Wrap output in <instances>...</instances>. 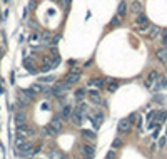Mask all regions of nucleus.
Returning <instances> with one entry per match:
<instances>
[{
  "mask_svg": "<svg viewBox=\"0 0 167 159\" xmlns=\"http://www.w3.org/2000/svg\"><path fill=\"white\" fill-rule=\"evenodd\" d=\"M130 127H132V121L130 119H120L119 121V124H117V131H119V134H125V132H129L130 131Z\"/></svg>",
  "mask_w": 167,
  "mask_h": 159,
  "instance_id": "nucleus-1",
  "label": "nucleus"
},
{
  "mask_svg": "<svg viewBox=\"0 0 167 159\" xmlns=\"http://www.w3.org/2000/svg\"><path fill=\"white\" fill-rule=\"evenodd\" d=\"M79 77L80 74H74V72H69L67 75H65V79H64V84H65V87H72V85H75L77 82H79Z\"/></svg>",
  "mask_w": 167,
  "mask_h": 159,
  "instance_id": "nucleus-2",
  "label": "nucleus"
},
{
  "mask_svg": "<svg viewBox=\"0 0 167 159\" xmlns=\"http://www.w3.org/2000/svg\"><path fill=\"white\" fill-rule=\"evenodd\" d=\"M52 127V131H54L55 134H59L60 131H62V127H64V121H62V117L60 116H57V117H54V119L50 121V124H48Z\"/></svg>",
  "mask_w": 167,
  "mask_h": 159,
  "instance_id": "nucleus-3",
  "label": "nucleus"
},
{
  "mask_svg": "<svg viewBox=\"0 0 167 159\" xmlns=\"http://www.w3.org/2000/svg\"><path fill=\"white\" fill-rule=\"evenodd\" d=\"M82 154L87 159H92L94 156H95V146H92V144H84L82 146Z\"/></svg>",
  "mask_w": 167,
  "mask_h": 159,
  "instance_id": "nucleus-4",
  "label": "nucleus"
},
{
  "mask_svg": "<svg viewBox=\"0 0 167 159\" xmlns=\"http://www.w3.org/2000/svg\"><path fill=\"white\" fill-rule=\"evenodd\" d=\"M87 96H89V99H90V102H94V104H100V102H102L100 92H99V91H95V89H90Z\"/></svg>",
  "mask_w": 167,
  "mask_h": 159,
  "instance_id": "nucleus-5",
  "label": "nucleus"
},
{
  "mask_svg": "<svg viewBox=\"0 0 167 159\" xmlns=\"http://www.w3.org/2000/svg\"><path fill=\"white\" fill-rule=\"evenodd\" d=\"M157 79H159V72L157 71H150L147 79H145V85H147V87H152V85L157 82Z\"/></svg>",
  "mask_w": 167,
  "mask_h": 159,
  "instance_id": "nucleus-6",
  "label": "nucleus"
},
{
  "mask_svg": "<svg viewBox=\"0 0 167 159\" xmlns=\"http://www.w3.org/2000/svg\"><path fill=\"white\" fill-rule=\"evenodd\" d=\"M15 124H17V127H20V126H25V112L23 111H19L17 114H15Z\"/></svg>",
  "mask_w": 167,
  "mask_h": 159,
  "instance_id": "nucleus-7",
  "label": "nucleus"
},
{
  "mask_svg": "<svg viewBox=\"0 0 167 159\" xmlns=\"http://www.w3.org/2000/svg\"><path fill=\"white\" fill-rule=\"evenodd\" d=\"M130 10L134 12V14H142V10H144V7H142V3L139 2V0H134L132 3H130Z\"/></svg>",
  "mask_w": 167,
  "mask_h": 159,
  "instance_id": "nucleus-8",
  "label": "nucleus"
},
{
  "mask_svg": "<svg viewBox=\"0 0 167 159\" xmlns=\"http://www.w3.org/2000/svg\"><path fill=\"white\" fill-rule=\"evenodd\" d=\"M107 84V80H104V79H99V77H95V79H90L89 80V87H104V85Z\"/></svg>",
  "mask_w": 167,
  "mask_h": 159,
  "instance_id": "nucleus-9",
  "label": "nucleus"
},
{
  "mask_svg": "<svg viewBox=\"0 0 167 159\" xmlns=\"http://www.w3.org/2000/svg\"><path fill=\"white\" fill-rule=\"evenodd\" d=\"M34 91H32V89H27V91H23L22 92V97H20V99H22L23 101V105H25L27 102H28V101H30L32 99V97H34Z\"/></svg>",
  "mask_w": 167,
  "mask_h": 159,
  "instance_id": "nucleus-10",
  "label": "nucleus"
},
{
  "mask_svg": "<svg viewBox=\"0 0 167 159\" xmlns=\"http://www.w3.org/2000/svg\"><path fill=\"white\" fill-rule=\"evenodd\" d=\"M167 87V77L165 75H159V79H157V82H156V91H161V89H164Z\"/></svg>",
  "mask_w": 167,
  "mask_h": 159,
  "instance_id": "nucleus-11",
  "label": "nucleus"
},
{
  "mask_svg": "<svg viewBox=\"0 0 167 159\" xmlns=\"http://www.w3.org/2000/svg\"><path fill=\"white\" fill-rule=\"evenodd\" d=\"M117 15H119L120 19L127 15V3H125V2H120L119 3V7H117Z\"/></svg>",
  "mask_w": 167,
  "mask_h": 159,
  "instance_id": "nucleus-12",
  "label": "nucleus"
},
{
  "mask_svg": "<svg viewBox=\"0 0 167 159\" xmlns=\"http://www.w3.org/2000/svg\"><path fill=\"white\" fill-rule=\"evenodd\" d=\"M136 24H137V25H147V24H149L147 15H145V14H139V15H137V19H136Z\"/></svg>",
  "mask_w": 167,
  "mask_h": 159,
  "instance_id": "nucleus-13",
  "label": "nucleus"
},
{
  "mask_svg": "<svg viewBox=\"0 0 167 159\" xmlns=\"http://www.w3.org/2000/svg\"><path fill=\"white\" fill-rule=\"evenodd\" d=\"M157 59L162 62H167V47H162L157 50Z\"/></svg>",
  "mask_w": 167,
  "mask_h": 159,
  "instance_id": "nucleus-14",
  "label": "nucleus"
},
{
  "mask_svg": "<svg viewBox=\"0 0 167 159\" xmlns=\"http://www.w3.org/2000/svg\"><path fill=\"white\" fill-rule=\"evenodd\" d=\"M107 89H109V92H115L119 89V82L117 80H107Z\"/></svg>",
  "mask_w": 167,
  "mask_h": 159,
  "instance_id": "nucleus-15",
  "label": "nucleus"
},
{
  "mask_svg": "<svg viewBox=\"0 0 167 159\" xmlns=\"http://www.w3.org/2000/svg\"><path fill=\"white\" fill-rule=\"evenodd\" d=\"M72 122H74L75 126H80V124H82V114L74 111V114H72Z\"/></svg>",
  "mask_w": 167,
  "mask_h": 159,
  "instance_id": "nucleus-16",
  "label": "nucleus"
},
{
  "mask_svg": "<svg viewBox=\"0 0 167 159\" xmlns=\"http://www.w3.org/2000/svg\"><path fill=\"white\" fill-rule=\"evenodd\" d=\"M159 34H161V28H159V27H154V25H152V27H150V30H149V39H152V40H154V39H156Z\"/></svg>",
  "mask_w": 167,
  "mask_h": 159,
  "instance_id": "nucleus-17",
  "label": "nucleus"
},
{
  "mask_svg": "<svg viewBox=\"0 0 167 159\" xmlns=\"http://www.w3.org/2000/svg\"><path fill=\"white\" fill-rule=\"evenodd\" d=\"M70 114H72V107H70V105H65V107L62 109V114H60V117L65 121L67 117H70Z\"/></svg>",
  "mask_w": 167,
  "mask_h": 159,
  "instance_id": "nucleus-18",
  "label": "nucleus"
},
{
  "mask_svg": "<svg viewBox=\"0 0 167 159\" xmlns=\"http://www.w3.org/2000/svg\"><path fill=\"white\" fill-rule=\"evenodd\" d=\"M102 119H104V114L102 112H97L95 117H94V126H95V127H99V126L102 124Z\"/></svg>",
  "mask_w": 167,
  "mask_h": 159,
  "instance_id": "nucleus-19",
  "label": "nucleus"
},
{
  "mask_svg": "<svg viewBox=\"0 0 167 159\" xmlns=\"http://www.w3.org/2000/svg\"><path fill=\"white\" fill-rule=\"evenodd\" d=\"M82 136L84 137H87V139H95V132H94V131H90V129H84V131H82Z\"/></svg>",
  "mask_w": 167,
  "mask_h": 159,
  "instance_id": "nucleus-20",
  "label": "nucleus"
},
{
  "mask_svg": "<svg viewBox=\"0 0 167 159\" xmlns=\"http://www.w3.org/2000/svg\"><path fill=\"white\" fill-rule=\"evenodd\" d=\"M74 96H75V99H77V101H82L84 97H85V89H82V87L77 89V91L74 92Z\"/></svg>",
  "mask_w": 167,
  "mask_h": 159,
  "instance_id": "nucleus-21",
  "label": "nucleus"
},
{
  "mask_svg": "<svg viewBox=\"0 0 167 159\" xmlns=\"http://www.w3.org/2000/svg\"><path fill=\"white\" fill-rule=\"evenodd\" d=\"M40 39H42V42L45 44V45H50L52 39H50V34H48V32H44V34L40 35Z\"/></svg>",
  "mask_w": 167,
  "mask_h": 159,
  "instance_id": "nucleus-22",
  "label": "nucleus"
},
{
  "mask_svg": "<svg viewBox=\"0 0 167 159\" xmlns=\"http://www.w3.org/2000/svg\"><path fill=\"white\" fill-rule=\"evenodd\" d=\"M48 157L50 159H64V154L57 153V151H48Z\"/></svg>",
  "mask_w": 167,
  "mask_h": 159,
  "instance_id": "nucleus-23",
  "label": "nucleus"
},
{
  "mask_svg": "<svg viewBox=\"0 0 167 159\" xmlns=\"http://www.w3.org/2000/svg\"><path fill=\"white\" fill-rule=\"evenodd\" d=\"M85 111H87V104H84V102H80V104L75 107V112H79V114H84Z\"/></svg>",
  "mask_w": 167,
  "mask_h": 159,
  "instance_id": "nucleus-24",
  "label": "nucleus"
},
{
  "mask_svg": "<svg viewBox=\"0 0 167 159\" xmlns=\"http://www.w3.org/2000/svg\"><path fill=\"white\" fill-rule=\"evenodd\" d=\"M54 80H55V77H42V79H40L39 80V82H42V84H52V82H54Z\"/></svg>",
  "mask_w": 167,
  "mask_h": 159,
  "instance_id": "nucleus-25",
  "label": "nucleus"
},
{
  "mask_svg": "<svg viewBox=\"0 0 167 159\" xmlns=\"http://www.w3.org/2000/svg\"><path fill=\"white\" fill-rule=\"evenodd\" d=\"M23 66H25L30 72H35V69H32V60L30 59H23Z\"/></svg>",
  "mask_w": 167,
  "mask_h": 159,
  "instance_id": "nucleus-26",
  "label": "nucleus"
},
{
  "mask_svg": "<svg viewBox=\"0 0 167 159\" xmlns=\"http://www.w3.org/2000/svg\"><path fill=\"white\" fill-rule=\"evenodd\" d=\"M157 116V122H164V119H167V112H159Z\"/></svg>",
  "mask_w": 167,
  "mask_h": 159,
  "instance_id": "nucleus-27",
  "label": "nucleus"
},
{
  "mask_svg": "<svg viewBox=\"0 0 167 159\" xmlns=\"http://www.w3.org/2000/svg\"><path fill=\"white\" fill-rule=\"evenodd\" d=\"M44 134H45V136H57V134H55L54 131H52V127H50V126H47V127L44 129Z\"/></svg>",
  "mask_w": 167,
  "mask_h": 159,
  "instance_id": "nucleus-28",
  "label": "nucleus"
},
{
  "mask_svg": "<svg viewBox=\"0 0 167 159\" xmlns=\"http://www.w3.org/2000/svg\"><path fill=\"white\" fill-rule=\"evenodd\" d=\"M117 157V154H115V149H111L107 153V156H105V159H115Z\"/></svg>",
  "mask_w": 167,
  "mask_h": 159,
  "instance_id": "nucleus-29",
  "label": "nucleus"
},
{
  "mask_svg": "<svg viewBox=\"0 0 167 159\" xmlns=\"http://www.w3.org/2000/svg\"><path fill=\"white\" fill-rule=\"evenodd\" d=\"M119 24H120V17H119V15H115V17L111 20V25L114 27V25H119Z\"/></svg>",
  "mask_w": 167,
  "mask_h": 159,
  "instance_id": "nucleus-30",
  "label": "nucleus"
},
{
  "mask_svg": "<svg viewBox=\"0 0 167 159\" xmlns=\"http://www.w3.org/2000/svg\"><path fill=\"white\" fill-rule=\"evenodd\" d=\"M32 91H34V92H42L44 87L40 84H35V85H32Z\"/></svg>",
  "mask_w": 167,
  "mask_h": 159,
  "instance_id": "nucleus-31",
  "label": "nucleus"
},
{
  "mask_svg": "<svg viewBox=\"0 0 167 159\" xmlns=\"http://www.w3.org/2000/svg\"><path fill=\"white\" fill-rule=\"evenodd\" d=\"M30 40H32V42H39V40H40V34H32L30 35Z\"/></svg>",
  "mask_w": 167,
  "mask_h": 159,
  "instance_id": "nucleus-32",
  "label": "nucleus"
},
{
  "mask_svg": "<svg viewBox=\"0 0 167 159\" xmlns=\"http://www.w3.org/2000/svg\"><path fill=\"white\" fill-rule=\"evenodd\" d=\"M120 144H122V141H120V139H114V142H112V148H114V149H117Z\"/></svg>",
  "mask_w": 167,
  "mask_h": 159,
  "instance_id": "nucleus-33",
  "label": "nucleus"
},
{
  "mask_svg": "<svg viewBox=\"0 0 167 159\" xmlns=\"http://www.w3.org/2000/svg\"><path fill=\"white\" fill-rule=\"evenodd\" d=\"M60 39H62V35H57V37H54V39H52V42H50V44H52V45H57Z\"/></svg>",
  "mask_w": 167,
  "mask_h": 159,
  "instance_id": "nucleus-34",
  "label": "nucleus"
},
{
  "mask_svg": "<svg viewBox=\"0 0 167 159\" xmlns=\"http://www.w3.org/2000/svg\"><path fill=\"white\" fill-rule=\"evenodd\" d=\"M162 44H164V45H167V30L162 32Z\"/></svg>",
  "mask_w": 167,
  "mask_h": 159,
  "instance_id": "nucleus-35",
  "label": "nucleus"
},
{
  "mask_svg": "<svg viewBox=\"0 0 167 159\" xmlns=\"http://www.w3.org/2000/svg\"><path fill=\"white\" fill-rule=\"evenodd\" d=\"M70 72H74V74H80V72H82V69H80V67H74Z\"/></svg>",
  "mask_w": 167,
  "mask_h": 159,
  "instance_id": "nucleus-36",
  "label": "nucleus"
},
{
  "mask_svg": "<svg viewBox=\"0 0 167 159\" xmlns=\"http://www.w3.org/2000/svg\"><path fill=\"white\" fill-rule=\"evenodd\" d=\"M159 146H161V148H164V146H165V137H162V139L159 141Z\"/></svg>",
  "mask_w": 167,
  "mask_h": 159,
  "instance_id": "nucleus-37",
  "label": "nucleus"
},
{
  "mask_svg": "<svg viewBox=\"0 0 167 159\" xmlns=\"http://www.w3.org/2000/svg\"><path fill=\"white\" fill-rule=\"evenodd\" d=\"M165 134H167V127H165Z\"/></svg>",
  "mask_w": 167,
  "mask_h": 159,
  "instance_id": "nucleus-38",
  "label": "nucleus"
},
{
  "mask_svg": "<svg viewBox=\"0 0 167 159\" xmlns=\"http://www.w3.org/2000/svg\"><path fill=\"white\" fill-rule=\"evenodd\" d=\"M165 72H167V69H165Z\"/></svg>",
  "mask_w": 167,
  "mask_h": 159,
  "instance_id": "nucleus-39",
  "label": "nucleus"
}]
</instances>
